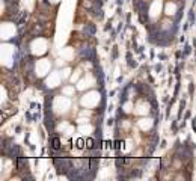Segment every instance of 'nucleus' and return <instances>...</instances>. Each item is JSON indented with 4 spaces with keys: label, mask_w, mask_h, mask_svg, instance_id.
<instances>
[{
    "label": "nucleus",
    "mask_w": 196,
    "mask_h": 181,
    "mask_svg": "<svg viewBox=\"0 0 196 181\" xmlns=\"http://www.w3.org/2000/svg\"><path fill=\"white\" fill-rule=\"evenodd\" d=\"M53 148H54V149H59V148H60V142H59V139H57V137H54V139H53Z\"/></svg>",
    "instance_id": "1"
},
{
    "label": "nucleus",
    "mask_w": 196,
    "mask_h": 181,
    "mask_svg": "<svg viewBox=\"0 0 196 181\" xmlns=\"http://www.w3.org/2000/svg\"><path fill=\"white\" fill-rule=\"evenodd\" d=\"M86 146H88L89 149H92V148L95 146V145H94V139H88V141H86Z\"/></svg>",
    "instance_id": "2"
},
{
    "label": "nucleus",
    "mask_w": 196,
    "mask_h": 181,
    "mask_svg": "<svg viewBox=\"0 0 196 181\" xmlns=\"http://www.w3.org/2000/svg\"><path fill=\"white\" fill-rule=\"evenodd\" d=\"M77 146H79V148H82V146H83V141H79V142H77Z\"/></svg>",
    "instance_id": "3"
}]
</instances>
